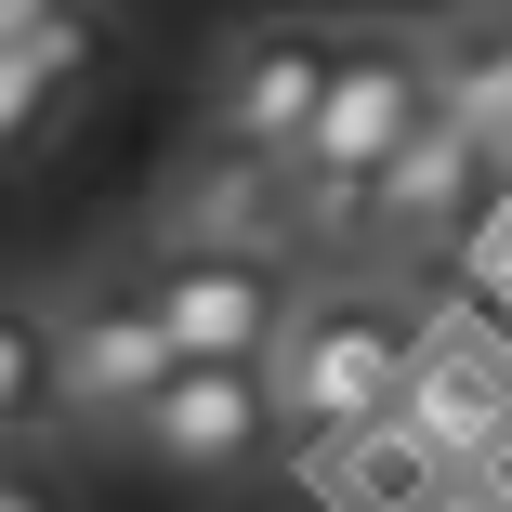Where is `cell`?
Here are the masks:
<instances>
[{
  "label": "cell",
  "instance_id": "obj_6",
  "mask_svg": "<svg viewBox=\"0 0 512 512\" xmlns=\"http://www.w3.org/2000/svg\"><path fill=\"white\" fill-rule=\"evenodd\" d=\"M329 66H342V27L329 14H250L224 53H211V145H250V158H289L329 106Z\"/></svg>",
  "mask_w": 512,
  "mask_h": 512
},
{
  "label": "cell",
  "instance_id": "obj_14",
  "mask_svg": "<svg viewBox=\"0 0 512 512\" xmlns=\"http://www.w3.org/2000/svg\"><path fill=\"white\" fill-rule=\"evenodd\" d=\"M0 512H66V499L27 473V447H0Z\"/></svg>",
  "mask_w": 512,
  "mask_h": 512
},
{
  "label": "cell",
  "instance_id": "obj_2",
  "mask_svg": "<svg viewBox=\"0 0 512 512\" xmlns=\"http://www.w3.org/2000/svg\"><path fill=\"white\" fill-rule=\"evenodd\" d=\"M421 119H434V27H342L329 106H316V132L289 145V184H302L316 250H355V197L394 171V145Z\"/></svg>",
  "mask_w": 512,
  "mask_h": 512
},
{
  "label": "cell",
  "instance_id": "obj_8",
  "mask_svg": "<svg viewBox=\"0 0 512 512\" xmlns=\"http://www.w3.org/2000/svg\"><path fill=\"white\" fill-rule=\"evenodd\" d=\"M158 237L250 250V263H316V224H302L289 158H250V145H197V158H171V184H158Z\"/></svg>",
  "mask_w": 512,
  "mask_h": 512
},
{
  "label": "cell",
  "instance_id": "obj_7",
  "mask_svg": "<svg viewBox=\"0 0 512 512\" xmlns=\"http://www.w3.org/2000/svg\"><path fill=\"white\" fill-rule=\"evenodd\" d=\"M132 447H145L171 486H250V473L289 447V434H276V381H263V368H171V381L145 394Z\"/></svg>",
  "mask_w": 512,
  "mask_h": 512
},
{
  "label": "cell",
  "instance_id": "obj_4",
  "mask_svg": "<svg viewBox=\"0 0 512 512\" xmlns=\"http://www.w3.org/2000/svg\"><path fill=\"white\" fill-rule=\"evenodd\" d=\"M499 184H512V158H499L460 106H434L421 132L394 145V171L355 197V250H381V263H434V250H460V237L499 211Z\"/></svg>",
  "mask_w": 512,
  "mask_h": 512
},
{
  "label": "cell",
  "instance_id": "obj_3",
  "mask_svg": "<svg viewBox=\"0 0 512 512\" xmlns=\"http://www.w3.org/2000/svg\"><path fill=\"white\" fill-rule=\"evenodd\" d=\"M119 276L145 289V316L171 329L184 368H263V342H276V316H289V289H302V263L197 250V237H145Z\"/></svg>",
  "mask_w": 512,
  "mask_h": 512
},
{
  "label": "cell",
  "instance_id": "obj_12",
  "mask_svg": "<svg viewBox=\"0 0 512 512\" xmlns=\"http://www.w3.org/2000/svg\"><path fill=\"white\" fill-rule=\"evenodd\" d=\"M316 460H329V499H342V512H447V486H460L407 421H368V434H342V447H316Z\"/></svg>",
  "mask_w": 512,
  "mask_h": 512
},
{
  "label": "cell",
  "instance_id": "obj_15",
  "mask_svg": "<svg viewBox=\"0 0 512 512\" xmlns=\"http://www.w3.org/2000/svg\"><path fill=\"white\" fill-rule=\"evenodd\" d=\"M40 14H53V0H0V40H14V27H40Z\"/></svg>",
  "mask_w": 512,
  "mask_h": 512
},
{
  "label": "cell",
  "instance_id": "obj_9",
  "mask_svg": "<svg viewBox=\"0 0 512 512\" xmlns=\"http://www.w3.org/2000/svg\"><path fill=\"white\" fill-rule=\"evenodd\" d=\"M394 421L421 434L447 473H473L499 434H512V342L499 329H421V355H407V394Z\"/></svg>",
  "mask_w": 512,
  "mask_h": 512
},
{
  "label": "cell",
  "instance_id": "obj_10",
  "mask_svg": "<svg viewBox=\"0 0 512 512\" xmlns=\"http://www.w3.org/2000/svg\"><path fill=\"white\" fill-rule=\"evenodd\" d=\"M92 79H106V14L92 0H53L40 27H14L0 40V158H27Z\"/></svg>",
  "mask_w": 512,
  "mask_h": 512
},
{
  "label": "cell",
  "instance_id": "obj_5",
  "mask_svg": "<svg viewBox=\"0 0 512 512\" xmlns=\"http://www.w3.org/2000/svg\"><path fill=\"white\" fill-rule=\"evenodd\" d=\"M171 329L145 316V289L106 263V276H79L53 302V394H66V434H132L145 421V394L171 381Z\"/></svg>",
  "mask_w": 512,
  "mask_h": 512
},
{
  "label": "cell",
  "instance_id": "obj_1",
  "mask_svg": "<svg viewBox=\"0 0 512 512\" xmlns=\"http://www.w3.org/2000/svg\"><path fill=\"white\" fill-rule=\"evenodd\" d=\"M421 329H434V316H421L394 276H316V289H289V316H276V342H263L276 434H289V447H342V434L394 421Z\"/></svg>",
  "mask_w": 512,
  "mask_h": 512
},
{
  "label": "cell",
  "instance_id": "obj_13",
  "mask_svg": "<svg viewBox=\"0 0 512 512\" xmlns=\"http://www.w3.org/2000/svg\"><path fill=\"white\" fill-rule=\"evenodd\" d=\"M66 394H53V302L0 289V447H53Z\"/></svg>",
  "mask_w": 512,
  "mask_h": 512
},
{
  "label": "cell",
  "instance_id": "obj_11",
  "mask_svg": "<svg viewBox=\"0 0 512 512\" xmlns=\"http://www.w3.org/2000/svg\"><path fill=\"white\" fill-rule=\"evenodd\" d=\"M434 106H460L512 158V0H473V14L434 27Z\"/></svg>",
  "mask_w": 512,
  "mask_h": 512
}]
</instances>
